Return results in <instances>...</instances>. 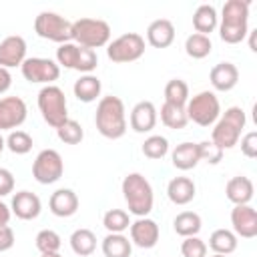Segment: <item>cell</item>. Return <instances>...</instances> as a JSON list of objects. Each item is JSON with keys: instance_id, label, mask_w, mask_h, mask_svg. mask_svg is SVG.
<instances>
[{"instance_id": "obj_1", "label": "cell", "mask_w": 257, "mask_h": 257, "mask_svg": "<svg viewBox=\"0 0 257 257\" xmlns=\"http://www.w3.org/2000/svg\"><path fill=\"white\" fill-rule=\"evenodd\" d=\"M94 124L96 131L110 141H116L120 137H124L126 133V112H124V102L114 96H102L96 104V112H94Z\"/></svg>"}, {"instance_id": "obj_2", "label": "cell", "mask_w": 257, "mask_h": 257, "mask_svg": "<svg viewBox=\"0 0 257 257\" xmlns=\"http://www.w3.org/2000/svg\"><path fill=\"white\" fill-rule=\"evenodd\" d=\"M247 20H249V2L247 0H227L223 4L221 22L217 24L221 40L227 44L243 42L245 36L249 34Z\"/></svg>"}, {"instance_id": "obj_3", "label": "cell", "mask_w": 257, "mask_h": 257, "mask_svg": "<svg viewBox=\"0 0 257 257\" xmlns=\"http://www.w3.org/2000/svg\"><path fill=\"white\" fill-rule=\"evenodd\" d=\"M122 195H124L128 213H133L137 217H147L153 211L155 195H153V187L145 175L128 173L122 179Z\"/></svg>"}, {"instance_id": "obj_4", "label": "cell", "mask_w": 257, "mask_h": 257, "mask_svg": "<svg viewBox=\"0 0 257 257\" xmlns=\"http://www.w3.org/2000/svg\"><path fill=\"white\" fill-rule=\"evenodd\" d=\"M245 112L241 106H229L215 122V128L211 133V141L219 147V149H233L239 139H241V131L245 128Z\"/></svg>"}, {"instance_id": "obj_5", "label": "cell", "mask_w": 257, "mask_h": 257, "mask_svg": "<svg viewBox=\"0 0 257 257\" xmlns=\"http://www.w3.org/2000/svg\"><path fill=\"white\" fill-rule=\"evenodd\" d=\"M72 40L84 48H100L110 40V26L100 18H78L72 22Z\"/></svg>"}, {"instance_id": "obj_6", "label": "cell", "mask_w": 257, "mask_h": 257, "mask_svg": "<svg viewBox=\"0 0 257 257\" xmlns=\"http://www.w3.org/2000/svg\"><path fill=\"white\" fill-rule=\"evenodd\" d=\"M38 110L52 128H58L64 120H68V104L66 96L60 86L56 84H46L38 92Z\"/></svg>"}, {"instance_id": "obj_7", "label": "cell", "mask_w": 257, "mask_h": 257, "mask_svg": "<svg viewBox=\"0 0 257 257\" xmlns=\"http://www.w3.org/2000/svg\"><path fill=\"white\" fill-rule=\"evenodd\" d=\"M185 112H187V118L193 120L195 124L211 126L221 116V104H219V98L215 96V92L201 90L199 94H195L193 98L187 100Z\"/></svg>"}, {"instance_id": "obj_8", "label": "cell", "mask_w": 257, "mask_h": 257, "mask_svg": "<svg viewBox=\"0 0 257 257\" xmlns=\"http://www.w3.org/2000/svg\"><path fill=\"white\" fill-rule=\"evenodd\" d=\"M34 32L40 38L52 40L58 44L72 42V22L56 12H48V10L40 12L34 18Z\"/></svg>"}, {"instance_id": "obj_9", "label": "cell", "mask_w": 257, "mask_h": 257, "mask_svg": "<svg viewBox=\"0 0 257 257\" xmlns=\"http://www.w3.org/2000/svg\"><path fill=\"white\" fill-rule=\"evenodd\" d=\"M145 54V38L137 32H124L106 44V56L112 62H133Z\"/></svg>"}, {"instance_id": "obj_10", "label": "cell", "mask_w": 257, "mask_h": 257, "mask_svg": "<svg viewBox=\"0 0 257 257\" xmlns=\"http://www.w3.org/2000/svg\"><path fill=\"white\" fill-rule=\"evenodd\" d=\"M64 173V161L58 151L54 149H44L36 155L32 163V177L40 185H52L56 183Z\"/></svg>"}, {"instance_id": "obj_11", "label": "cell", "mask_w": 257, "mask_h": 257, "mask_svg": "<svg viewBox=\"0 0 257 257\" xmlns=\"http://www.w3.org/2000/svg\"><path fill=\"white\" fill-rule=\"evenodd\" d=\"M20 70L28 82H38V84H52L60 76V66L54 60L42 58V56L26 58Z\"/></svg>"}, {"instance_id": "obj_12", "label": "cell", "mask_w": 257, "mask_h": 257, "mask_svg": "<svg viewBox=\"0 0 257 257\" xmlns=\"http://www.w3.org/2000/svg\"><path fill=\"white\" fill-rule=\"evenodd\" d=\"M28 108L20 96L0 98V131H14L26 120Z\"/></svg>"}, {"instance_id": "obj_13", "label": "cell", "mask_w": 257, "mask_h": 257, "mask_svg": "<svg viewBox=\"0 0 257 257\" xmlns=\"http://www.w3.org/2000/svg\"><path fill=\"white\" fill-rule=\"evenodd\" d=\"M233 233L243 239H253L257 235V211L251 205H235L231 211Z\"/></svg>"}, {"instance_id": "obj_14", "label": "cell", "mask_w": 257, "mask_h": 257, "mask_svg": "<svg viewBox=\"0 0 257 257\" xmlns=\"http://www.w3.org/2000/svg\"><path fill=\"white\" fill-rule=\"evenodd\" d=\"M26 60V40L18 34L6 36L0 42V66L2 68H12V66H22Z\"/></svg>"}, {"instance_id": "obj_15", "label": "cell", "mask_w": 257, "mask_h": 257, "mask_svg": "<svg viewBox=\"0 0 257 257\" xmlns=\"http://www.w3.org/2000/svg\"><path fill=\"white\" fill-rule=\"evenodd\" d=\"M131 243L141 249H153L159 241V225L149 217H139L131 223Z\"/></svg>"}, {"instance_id": "obj_16", "label": "cell", "mask_w": 257, "mask_h": 257, "mask_svg": "<svg viewBox=\"0 0 257 257\" xmlns=\"http://www.w3.org/2000/svg\"><path fill=\"white\" fill-rule=\"evenodd\" d=\"M10 211L22 219V221H32L40 215L42 211V203L38 199L36 193H30V191H18L14 197H12V203H10Z\"/></svg>"}, {"instance_id": "obj_17", "label": "cell", "mask_w": 257, "mask_h": 257, "mask_svg": "<svg viewBox=\"0 0 257 257\" xmlns=\"http://www.w3.org/2000/svg\"><path fill=\"white\" fill-rule=\"evenodd\" d=\"M131 128L135 133H149L157 124V108L151 100H141L131 110Z\"/></svg>"}, {"instance_id": "obj_18", "label": "cell", "mask_w": 257, "mask_h": 257, "mask_svg": "<svg viewBox=\"0 0 257 257\" xmlns=\"http://www.w3.org/2000/svg\"><path fill=\"white\" fill-rule=\"evenodd\" d=\"M209 80L213 84L215 90H221V92H227L231 88L237 86L239 82V70L233 62H219L211 68L209 72Z\"/></svg>"}, {"instance_id": "obj_19", "label": "cell", "mask_w": 257, "mask_h": 257, "mask_svg": "<svg viewBox=\"0 0 257 257\" xmlns=\"http://www.w3.org/2000/svg\"><path fill=\"white\" fill-rule=\"evenodd\" d=\"M50 213L56 217H72L78 211V197L72 189H58L48 199Z\"/></svg>"}, {"instance_id": "obj_20", "label": "cell", "mask_w": 257, "mask_h": 257, "mask_svg": "<svg viewBox=\"0 0 257 257\" xmlns=\"http://www.w3.org/2000/svg\"><path fill=\"white\" fill-rule=\"evenodd\" d=\"M253 193H255L253 181L249 177H243V175L229 179L225 185V195L233 205H249L253 199Z\"/></svg>"}, {"instance_id": "obj_21", "label": "cell", "mask_w": 257, "mask_h": 257, "mask_svg": "<svg viewBox=\"0 0 257 257\" xmlns=\"http://www.w3.org/2000/svg\"><path fill=\"white\" fill-rule=\"evenodd\" d=\"M147 40L153 48H167L175 40V26L167 18L153 20L147 28Z\"/></svg>"}, {"instance_id": "obj_22", "label": "cell", "mask_w": 257, "mask_h": 257, "mask_svg": "<svg viewBox=\"0 0 257 257\" xmlns=\"http://www.w3.org/2000/svg\"><path fill=\"white\" fill-rule=\"evenodd\" d=\"M195 191H197V187L189 177H175L167 185V195H169L171 203H175V205L191 203L195 199Z\"/></svg>"}, {"instance_id": "obj_23", "label": "cell", "mask_w": 257, "mask_h": 257, "mask_svg": "<svg viewBox=\"0 0 257 257\" xmlns=\"http://www.w3.org/2000/svg\"><path fill=\"white\" fill-rule=\"evenodd\" d=\"M171 161L179 171H191L199 165V149L197 143H181L173 149L171 153Z\"/></svg>"}, {"instance_id": "obj_24", "label": "cell", "mask_w": 257, "mask_h": 257, "mask_svg": "<svg viewBox=\"0 0 257 257\" xmlns=\"http://www.w3.org/2000/svg\"><path fill=\"white\" fill-rule=\"evenodd\" d=\"M219 24V16H217V10L215 6L211 4H201L197 6L195 14H193V26L197 30V34H205L209 36Z\"/></svg>"}, {"instance_id": "obj_25", "label": "cell", "mask_w": 257, "mask_h": 257, "mask_svg": "<svg viewBox=\"0 0 257 257\" xmlns=\"http://www.w3.org/2000/svg\"><path fill=\"white\" fill-rule=\"evenodd\" d=\"M72 90H74V96H76L78 100H82V102H92V100H96V98L100 96L102 84H100V78H98V76H94V74H82V76L74 82Z\"/></svg>"}, {"instance_id": "obj_26", "label": "cell", "mask_w": 257, "mask_h": 257, "mask_svg": "<svg viewBox=\"0 0 257 257\" xmlns=\"http://www.w3.org/2000/svg\"><path fill=\"white\" fill-rule=\"evenodd\" d=\"M102 253L104 257H131L133 243L122 233H108L102 239Z\"/></svg>"}, {"instance_id": "obj_27", "label": "cell", "mask_w": 257, "mask_h": 257, "mask_svg": "<svg viewBox=\"0 0 257 257\" xmlns=\"http://www.w3.org/2000/svg\"><path fill=\"white\" fill-rule=\"evenodd\" d=\"M70 249L80 255V257H88L94 253L96 249V235L90 231V229H76L72 235H70Z\"/></svg>"}, {"instance_id": "obj_28", "label": "cell", "mask_w": 257, "mask_h": 257, "mask_svg": "<svg viewBox=\"0 0 257 257\" xmlns=\"http://www.w3.org/2000/svg\"><path fill=\"white\" fill-rule=\"evenodd\" d=\"M173 227H175L177 235H181V237H195L201 231L203 223H201L199 213H195V211H183V213H179L175 217Z\"/></svg>"}, {"instance_id": "obj_29", "label": "cell", "mask_w": 257, "mask_h": 257, "mask_svg": "<svg viewBox=\"0 0 257 257\" xmlns=\"http://www.w3.org/2000/svg\"><path fill=\"white\" fill-rule=\"evenodd\" d=\"M209 247L217 255H229L237 249V235L229 229H215L209 237Z\"/></svg>"}, {"instance_id": "obj_30", "label": "cell", "mask_w": 257, "mask_h": 257, "mask_svg": "<svg viewBox=\"0 0 257 257\" xmlns=\"http://www.w3.org/2000/svg\"><path fill=\"white\" fill-rule=\"evenodd\" d=\"M161 120H163L165 126H169L173 131H181L189 122L185 106H175V104H169V102H165L161 106Z\"/></svg>"}, {"instance_id": "obj_31", "label": "cell", "mask_w": 257, "mask_h": 257, "mask_svg": "<svg viewBox=\"0 0 257 257\" xmlns=\"http://www.w3.org/2000/svg\"><path fill=\"white\" fill-rule=\"evenodd\" d=\"M211 48H213L211 38L205 36V34L193 32V34H189L187 40H185V52H187L191 58H197V60L209 56V54H211Z\"/></svg>"}, {"instance_id": "obj_32", "label": "cell", "mask_w": 257, "mask_h": 257, "mask_svg": "<svg viewBox=\"0 0 257 257\" xmlns=\"http://www.w3.org/2000/svg\"><path fill=\"white\" fill-rule=\"evenodd\" d=\"M189 100V84L181 78H173L165 86V102L175 106H185Z\"/></svg>"}, {"instance_id": "obj_33", "label": "cell", "mask_w": 257, "mask_h": 257, "mask_svg": "<svg viewBox=\"0 0 257 257\" xmlns=\"http://www.w3.org/2000/svg\"><path fill=\"white\" fill-rule=\"evenodd\" d=\"M102 225L108 233H122L131 227V217L122 209H108L102 217Z\"/></svg>"}, {"instance_id": "obj_34", "label": "cell", "mask_w": 257, "mask_h": 257, "mask_svg": "<svg viewBox=\"0 0 257 257\" xmlns=\"http://www.w3.org/2000/svg\"><path fill=\"white\" fill-rule=\"evenodd\" d=\"M56 135H58V139H60L62 143H66V145H78V143L84 139V131H82L80 122L74 120V118L64 120V122L56 128Z\"/></svg>"}, {"instance_id": "obj_35", "label": "cell", "mask_w": 257, "mask_h": 257, "mask_svg": "<svg viewBox=\"0 0 257 257\" xmlns=\"http://www.w3.org/2000/svg\"><path fill=\"white\" fill-rule=\"evenodd\" d=\"M167 153H169V141L165 137L151 135L149 139H145V143H143V155L147 159L157 161V159H163Z\"/></svg>"}, {"instance_id": "obj_36", "label": "cell", "mask_w": 257, "mask_h": 257, "mask_svg": "<svg viewBox=\"0 0 257 257\" xmlns=\"http://www.w3.org/2000/svg\"><path fill=\"white\" fill-rule=\"evenodd\" d=\"M78 54H80V46L74 42H64L56 48V64L74 70L76 62H78Z\"/></svg>"}, {"instance_id": "obj_37", "label": "cell", "mask_w": 257, "mask_h": 257, "mask_svg": "<svg viewBox=\"0 0 257 257\" xmlns=\"http://www.w3.org/2000/svg\"><path fill=\"white\" fill-rule=\"evenodd\" d=\"M34 241H36V249L40 253H58L60 251V245H62L60 235L56 231H52V229L38 231V235H36Z\"/></svg>"}, {"instance_id": "obj_38", "label": "cell", "mask_w": 257, "mask_h": 257, "mask_svg": "<svg viewBox=\"0 0 257 257\" xmlns=\"http://www.w3.org/2000/svg\"><path fill=\"white\" fill-rule=\"evenodd\" d=\"M6 147L14 155H26L32 149V137L24 131H10V135L6 139Z\"/></svg>"}, {"instance_id": "obj_39", "label": "cell", "mask_w": 257, "mask_h": 257, "mask_svg": "<svg viewBox=\"0 0 257 257\" xmlns=\"http://www.w3.org/2000/svg\"><path fill=\"white\" fill-rule=\"evenodd\" d=\"M197 149H199V159L209 163V165H217L221 163L223 159V149H219L213 141H203V143H197Z\"/></svg>"}, {"instance_id": "obj_40", "label": "cell", "mask_w": 257, "mask_h": 257, "mask_svg": "<svg viewBox=\"0 0 257 257\" xmlns=\"http://www.w3.org/2000/svg\"><path fill=\"white\" fill-rule=\"evenodd\" d=\"M181 253H183V257H205L207 255V245L197 235L195 237H185V241L181 243Z\"/></svg>"}, {"instance_id": "obj_41", "label": "cell", "mask_w": 257, "mask_h": 257, "mask_svg": "<svg viewBox=\"0 0 257 257\" xmlns=\"http://www.w3.org/2000/svg\"><path fill=\"white\" fill-rule=\"evenodd\" d=\"M96 64H98L96 52L90 50V48L80 46V54H78V62H76V68H74V70H78V72H82V74H90V72L96 68Z\"/></svg>"}, {"instance_id": "obj_42", "label": "cell", "mask_w": 257, "mask_h": 257, "mask_svg": "<svg viewBox=\"0 0 257 257\" xmlns=\"http://www.w3.org/2000/svg\"><path fill=\"white\" fill-rule=\"evenodd\" d=\"M241 153L247 159H255L257 157V133L249 131L243 139H241Z\"/></svg>"}, {"instance_id": "obj_43", "label": "cell", "mask_w": 257, "mask_h": 257, "mask_svg": "<svg viewBox=\"0 0 257 257\" xmlns=\"http://www.w3.org/2000/svg\"><path fill=\"white\" fill-rule=\"evenodd\" d=\"M14 191V177L8 169H0V197H6Z\"/></svg>"}, {"instance_id": "obj_44", "label": "cell", "mask_w": 257, "mask_h": 257, "mask_svg": "<svg viewBox=\"0 0 257 257\" xmlns=\"http://www.w3.org/2000/svg\"><path fill=\"white\" fill-rule=\"evenodd\" d=\"M12 247H14V231H12V227L2 225L0 227V253L8 251Z\"/></svg>"}, {"instance_id": "obj_45", "label": "cell", "mask_w": 257, "mask_h": 257, "mask_svg": "<svg viewBox=\"0 0 257 257\" xmlns=\"http://www.w3.org/2000/svg\"><path fill=\"white\" fill-rule=\"evenodd\" d=\"M10 84H12V74L0 66V94H4L10 88Z\"/></svg>"}, {"instance_id": "obj_46", "label": "cell", "mask_w": 257, "mask_h": 257, "mask_svg": "<svg viewBox=\"0 0 257 257\" xmlns=\"http://www.w3.org/2000/svg\"><path fill=\"white\" fill-rule=\"evenodd\" d=\"M10 215H12L10 207H8L6 203H2V201H0V227H2V225H8Z\"/></svg>"}, {"instance_id": "obj_47", "label": "cell", "mask_w": 257, "mask_h": 257, "mask_svg": "<svg viewBox=\"0 0 257 257\" xmlns=\"http://www.w3.org/2000/svg\"><path fill=\"white\" fill-rule=\"evenodd\" d=\"M255 34H257V30H251V32H249V48H251L253 52H257V46H255Z\"/></svg>"}, {"instance_id": "obj_48", "label": "cell", "mask_w": 257, "mask_h": 257, "mask_svg": "<svg viewBox=\"0 0 257 257\" xmlns=\"http://www.w3.org/2000/svg\"><path fill=\"white\" fill-rule=\"evenodd\" d=\"M40 257H62L60 253H42Z\"/></svg>"}, {"instance_id": "obj_49", "label": "cell", "mask_w": 257, "mask_h": 257, "mask_svg": "<svg viewBox=\"0 0 257 257\" xmlns=\"http://www.w3.org/2000/svg\"><path fill=\"white\" fill-rule=\"evenodd\" d=\"M4 147H6V141H4V139H2V137H0V153H2V151H4Z\"/></svg>"}, {"instance_id": "obj_50", "label": "cell", "mask_w": 257, "mask_h": 257, "mask_svg": "<svg viewBox=\"0 0 257 257\" xmlns=\"http://www.w3.org/2000/svg\"><path fill=\"white\" fill-rule=\"evenodd\" d=\"M211 257H227V255H217V253H215V255H211Z\"/></svg>"}]
</instances>
